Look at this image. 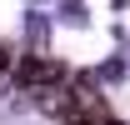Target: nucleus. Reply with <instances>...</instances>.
Instances as JSON below:
<instances>
[{
  "label": "nucleus",
  "instance_id": "obj_1",
  "mask_svg": "<svg viewBox=\"0 0 130 125\" xmlns=\"http://www.w3.org/2000/svg\"><path fill=\"white\" fill-rule=\"evenodd\" d=\"M15 80L25 85V90H40V85H50V80H65V70H60L55 60H25V65L15 70Z\"/></svg>",
  "mask_w": 130,
  "mask_h": 125
},
{
  "label": "nucleus",
  "instance_id": "obj_2",
  "mask_svg": "<svg viewBox=\"0 0 130 125\" xmlns=\"http://www.w3.org/2000/svg\"><path fill=\"white\" fill-rule=\"evenodd\" d=\"M35 95H40V110L45 115H70V80H50Z\"/></svg>",
  "mask_w": 130,
  "mask_h": 125
},
{
  "label": "nucleus",
  "instance_id": "obj_3",
  "mask_svg": "<svg viewBox=\"0 0 130 125\" xmlns=\"http://www.w3.org/2000/svg\"><path fill=\"white\" fill-rule=\"evenodd\" d=\"M60 125H95V120H90V115H65Z\"/></svg>",
  "mask_w": 130,
  "mask_h": 125
}]
</instances>
